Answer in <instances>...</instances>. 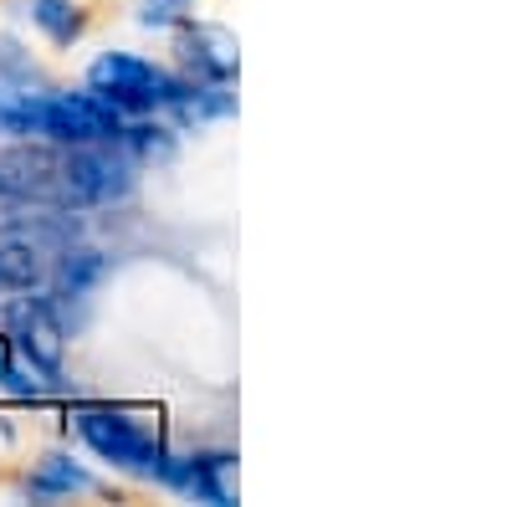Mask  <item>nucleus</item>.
<instances>
[{"label": "nucleus", "mask_w": 512, "mask_h": 507, "mask_svg": "<svg viewBox=\"0 0 512 507\" xmlns=\"http://www.w3.org/2000/svg\"><path fill=\"white\" fill-rule=\"evenodd\" d=\"M77 436L88 441L103 461H118V467L144 472V477H159L164 456H169V451L139 426V420L113 415V410H82V415H77Z\"/></svg>", "instance_id": "3"}, {"label": "nucleus", "mask_w": 512, "mask_h": 507, "mask_svg": "<svg viewBox=\"0 0 512 507\" xmlns=\"http://www.w3.org/2000/svg\"><path fill=\"white\" fill-rule=\"evenodd\" d=\"M180 52H185V62H190V72L200 77V82H231L236 77V36L231 31H221V26H195V31H185L180 36Z\"/></svg>", "instance_id": "6"}, {"label": "nucleus", "mask_w": 512, "mask_h": 507, "mask_svg": "<svg viewBox=\"0 0 512 507\" xmlns=\"http://www.w3.org/2000/svg\"><path fill=\"white\" fill-rule=\"evenodd\" d=\"M88 487H93V477L72 467L67 456H47L31 472V497H67V492H88Z\"/></svg>", "instance_id": "10"}, {"label": "nucleus", "mask_w": 512, "mask_h": 507, "mask_svg": "<svg viewBox=\"0 0 512 507\" xmlns=\"http://www.w3.org/2000/svg\"><path fill=\"white\" fill-rule=\"evenodd\" d=\"M52 144H118L123 113L98 93H41V134Z\"/></svg>", "instance_id": "2"}, {"label": "nucleus", "mask_w": 512, "mask_h": 507, "mask_svg": "<svg viewBox=\"0 0 512 507\" xmlns=\"http://www.w3.org/2000/svg\"><path fill=\"white\" fill-rule=\"evenodd\" d=\"M185 11V0H144V26H169V21H180Z\"/></svg>", "instance_id": "14"}, {"label": "nucleus", "mask_w": 512, "mask_h": 507, "mask_svg": "<svg viewBox=\"0 0 512 507\" xmlns=\"http://www.w3.org/2000/svg\"><path fill=\"white\" fill-rule=\"evenodd\" d=\"M0 385H6L11 395H21V400H41L47 395V379H26L21 369H16V359H11V338H0Z\"/></svg>", "instance_id": "12"}, {"label": "nucleus", "mask_w": 512, "mask_h": 507, "mask_svg": "<svg viewBox=\"0 0 512 507\" xmlns=\"http://www.w3.org/2000/svg\"><path fill=\"white\" fill-rule=\"evenodd\" d=\"M123 139L134 144V154H169V129H159V123H134V129H123Z\"/></svg>", "instance_id": "13"}, {"label": "nucleus", "mask_w": 512, "mask_h": 507, "mask_svg": "<svg viewBox=\"0 0 512 507\" xmlns=\"http://www.w3.org/2000/svg\"><path fill=\"white\" fill-rule=\"evenodd\" d=\"M0 134H11V139L41 134V93H26V88L0 82Z\"/></svg>", "instance_id": "9"}, {"label": "nucleus", "mask_w": 512, "mask_h": 507, "mask_svg": "<svg viewBox=\"0 0 512 507\" xmlns=\"http://www.w3.org/2000/svg\"><path fill=\"white\" fill-rule=\"evenodd\" d=\"M31 21L47 31L57 47H67V41L82 36V16H77L72 0H31Z\"/></svg>", "instance_id": "11"}, {"label": "nucleus", "mask_w": 512, "mask_h": 507, "mask_svg": "<svg viewBox=\"0 0 512 507\" xmlns=\"http://www.w3.org/2000/svg\"><path fill=\"white\" fill-rule=\"evenodd\" d=\"M103 272H108L103 251H93V246H67L62 262H57V298H82V292H93Z\"/></svg>", "instance_id": "8"}, {"label": "nucleus", "mask_w": 512, "mask_h": 507, "mask_svg": "<svg viewBox=\"0 0 512 507\" xmlns=\"http://www.w3.org/2000/svg\"><path fill=\"white\" fill-rule=\"evenodd\" d=\"M88 93H98L118 113H154V108H185L195 98V82H180L128 52H108L88 72Z\"/></svg>", "instance_id": "1"}, {"label": "nucleus", "mask_w": 512, "mask_h": 507, "mask_svg": "<svg viewBox=\"0 0 512 507\" xmlns=\"http://www.w3.org/2000/svg\"><path fill=\"white\" fill-rule=\"evenodd\" d=\"M6 323H11V333H6L11 354H21V364L36 369L41 379H57L62 374V349H67V333L57 323V308L47 298H21L6 313Z\"/></svg>", "instance_id": "5"}, {"label": "nucleus", "mask_w": 512, "mask_h": 507, "mask_svg": "<svg viewBox=\"0 0 512 507\" xmlns=\"http://www.w3.org/2000/svg\"><path fill=\"white\" fill-rule=\"evenodd\" d=\"M47 282V262L31 241L0 236V292H31Z\"/></svg>", "instance_id": "7"}, {"label": "nucleus", "mask_w": 512, "mask_h": 507, "mask_svg": "<svg viewBox=\"0 0 512 507\" xmlns=\"http://www.w3.org/2000/svg\"><path fill=\"white\" fill-rule=\"evenodd\" d=\"M72 154L57 159V175H62V195L72 205H103L118 200L134 185V169L128 159L113 154V144H67Z\"/></svg>", "instance_id": "4"}]
</instances>
